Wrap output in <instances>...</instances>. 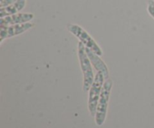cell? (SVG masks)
<instances>
[{"label":"cell","instance_id":"5b68a950","mask_svg":"<svg viewBox=\"0 0 154 128\" xmlns=\"http://www.w3.org/2000/svg\"><path fill=\"white\" fill-rule=\"evenodd\" d=\"M35 25L32 22H26L17 25H7V26H0V43L7 38L19 35L28 31Z\"/></svg>","mask_w":154,"mask_h":128},{"label":"cell","instance_id":"52a82bcc","mask_svg":"<svg viewBox=\"0 0 154 128\" xmlns=\"http://www.w3.org/2000/svg\"><path fill=\"white\" fill-rule=\"evenodd\" d=\"M85 50L90 61H91V64L95 67L96 70H97V72H101L103 74L105 79H109V70H108L106 64L104 62V61L100 58V56L86 46Z\"/></svg>","mask_w":154,"mask_h":128},{"label":"cell","instance_id":"9c48e42d","mask_svg":"<svg viewBox=\"0 0 154 128\" xmlns=\"http://www.w3.org/2000/svg\"><path fill=\"white\" fill-rule=\"evenodd\" d=\"M147 12L154 19V1L153 0H148L147 1Z\"/></svg>","mask_w":154,"mask_h":128},{"label":"cell","instance_id":"7a4b0ae2","mask_svg":"<svg viewBox=\"0 0 154 128\" xmlns=\"http://www.w3.org/2000/svg\"><path fill=\"white\" fill-rule=\"evenodd\" d=\"M112 87V80L110 79H106L104 82L103 87H102V93H101L100 98H99L97 108H96V115H95L96 124V125L99 126V127L103 125L105 119H106L108 103H109Z\"/></svg>","mask_w":154,"mask_h":128},{"label":"cell","instance_id":"30bf717a","mask_svg":"<svg viewBox=\"0 0 154 128\" xmlns=\"http://www.w3.org/2000/svg\"><path fill=\"white\" fill-rule=\"evenodd\" d=\"M17 0H0V8L5 7L14 4Z\"/></svg>","mask_w":154,"mask_h":128},{"label":"cell","instance_id":"ba28073f","mask_svg":"<svg viewBox=\"0 0 154 128\" xmlns=\"http://www.w3.org/2000/svg\"><path fill=\"white\" fill-rule=\"evenodd\" d=\"M27 0H17L14 4L0 8V18L19 13L25 7Z\"/></svg>","mask_w":154,"mask_h":128},{"label":"cell","instance_id":"277c9868","mask_svg":"<svg viewBox=\"0 0 154 128\" xmlns=\"http://www.w3.org/2000/svg\"><path fill=\"white\" fill-rule=\"evenodd\" d=\"M105 79L103 74L101 72H97L95 76L94 81L89 90L88 109L92 117H95L96 115V108L100 98Z\"/></svg>","mask_w":154,"mask_h":128},{"label":"cell","instance_id":"6da1fadb","mask_svg":"<svg viewBox=\"0 0 154 128\" xmlns=\"http://www.w3.org/2000/svg\"><path fill=\"white\" fill-rule=\"evenodd\" d=\"M78 55L83 73V91H89L94 81L95 76L92 68L91 61L86 52L85 46L81 42H79L78 44Z\"/></svg>","mask_w":154,"mask_h":128},{"label":"cell","instance_id":"8992f818","mask_svg":"<svg viewBox=\"0 0 154 128\" xmlns=\"http://www.w3.org/2000/svg\"><path fill=\"white\" fill-rule=\"evenodd\" d=\"M34 14L32 13H17L10 16L0 18V26L17 25L29 22L34 19Z\"/></svg>","mask_w":154,"mask_h":128},{"label":"cell","instance_id":"3957f363","mask_svg":"<svg viewBox=\"0 0 154 128\" xmlns=\"http://www.w3.org/2000/svg\"><path fill=\"white\" fill-rule=\"evenodd\" d=\"M67 29L71 34L75 35L86 47L91 49L92 51H93L95 53L99 55V56L103 55L102 49H101L99 44L93 38V37L81 25L74 23H69L67 25Z\"/></svg>","mask_w":154,"mask_h":128}]
</instances>
